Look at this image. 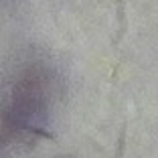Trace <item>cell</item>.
Segmentation results:
<instances>
[{
  "instance_id": "obj_3",
  "label": "cell",
  "mask_w": 158,
  "mask_h": 158,
  "mask_svg": "<svg viewBox=\"0 0 158 158\" xmlns=\"http://www.w3.org/2000/svg\"><path fill=\"white\" fill-rule=\"evenodd\" d=\"M116 4H124V0H116Z\"/></svg>"
},
{
  "instance_id": "obj_2",
  "label": "cell",
  "mask_w": 158,
  "mask_h": 158,
  "mask_svg": "<svg viewBox=\"0 0 158 158\" xmlns=\"http://www.w3.org/2000/svg\"><path fill=\"white\" fill-rule=\"evenodd\" d=\"M126 134H128V122H124L118 136V146H116V158H124V148H126Z\"/></svg>"
},
{
  "instance_id": "obj_1",
  "label": "cell",
  "mask_w": 158,
  "mask_h": 158,
  "mask_svg": "<svg viewBox=\"0 0 158 158\" xmlns=\"http://www.w3.org/2000/svg\"><path fill=\"white\" fill-rule=\"evenodd\" d=\"M24 130L28 132V134H35V136H39V138H45V140H51V142H57V134H53V132H49V130H43V128H37V126H31V124H24L23 126Z\"/></svg>"
}]
</instances>
